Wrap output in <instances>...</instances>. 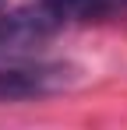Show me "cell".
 I'll list each match as a JSON object with an SVG mask.
<instances>
[{
  "mask_svg": "<svg viewBox=\"0 0 127 130\" xmlns=\"http://www.w3.org/2000/svg\"><path fill=\"white\" fill-rule=\"evenodd\" d=\"M74 81L64 63H7L0 67V102H25L53 95Z\"/></svg>",
  "mask_w": 127,
  "mask_h": 130,
  "instance_id": "obj_1",
  "label": "cell"
},
{
  "mask_svg": "<svg viewBox=\"0 0 127 130\" xmlns=\"http://www.w3.org/2000/svg\"><path fill=\"white\" fill-rule=\"evenodd\" d=\"M57 18L46 7H28V11H4L0 14V56H18L32 46L46 42L57 28Z\"/></svg>",
  "mask_w": 127,
  "mask_h": 130,
  "instance_id": "obj_2",
  "label": "cell"
},
{
  "mask_svg": "<svg viewBox=\"0 0 127 130\" xmlns=\"http://www.w3.org/2000/svg\"><path fill=\"white\" fill-rule=\"evenodd\" d=\"M57 21H103L124 11L127 0H39Z\"/></svg>",
  "mask_w": 127,
  "mask_h": 130,
  "instance_id": "obj_3",
  "label": "cell"
},
{
  "mask_svg": "<svg viewBox=\"0 0 127 130\" xmlns=\"http://www.w3.org/2000/svg\"><path fill=\"white\" fill-rule=\"evenodd\" d=\"M4 11H7V0H0V14H4Z\"/></svg>",
  "mask_w": 127,
  "mask_h": 130,
  "instance_id": "obj_4",
  "label": "cell"
}]
</instances>
